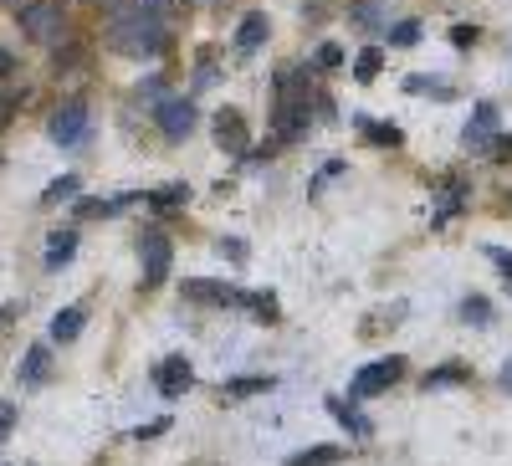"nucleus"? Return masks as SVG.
<instances>
[{
  "label": "nucleus",
  "mask_w": 512,
  "mask_h": 466,
  "mask_svg": "<svg viewBox=\"0 0 512 466\" xmlns=\"http://www.w3.org/2000/svg\"><path fill=\"white\" fill-rule=\"evenodd\" d=\"M108 16V47L123 57H154L164 47V21H154L139 0H118Z\"/></svg>",
  "instance_id": "f257e3e1"
},
{
  "label": "nucleus",
  "mask_w": 512,
  "mask_h": 466,
  "mask_svg": "<svg viewBox=\"0 0 512 466\" xmlns=\"http://www.w3.org/2000/svg\"><path fill=\"white\" fill-rule=\"evenodd\" d=\"M21 36L26 41H41V47H52V41L67 36V6L62 0H31V6H21Z\"/></svg>",
  "instance_id": "f03ea898"
},
{
  "label": "nucleus",
  "mask_w": 512,
  "mask_h": 466,
  "mask_svg": "<svg viewBox=\"0 0 512 466\" xmlns=\"http://www.w3.org/2000/svg\"><path fill=\"white\" fill-rule=\"evenodd\" d=\"M400 374H405V364H400V359H374V364H364V369L354 374V385H349V400H369V395H384V390H390Z\"/></svg>",
  "instance_id": "7ed1b4c3"
},
{
  "label": "nucleus",
  "mask_w": 512,
  "mask_h": 466,
  "mask_svg": "<svg viewBox=\"0 0 512 466\" xmlns=\"http://www.w3.org/2000/svg\"><path fill=\"white\" fill-rule=\"evenodd\" d=\"M47 129H52V139H57L62 149H77L82 139H88V108H82V103H62V108L52 113Z\"/></svg>",
  "instance_id": "20e7f679"
},
{
  "label": "nucleus",
  "mask_w": 512,
  "mask_h": 466,
  "mask_svg": "<svg viewBox=\"0 0 512 466\" xmlns=\"http://www.w3.org/2000/svg\"><path fill=\"white\" fill-rule=\"evenodd\" d=\"M139 257H144V287H159L169 277V257H175V246H169L164 231H149L139 241Z\"/></svg>",
  "instance_id": "39448f33"
},
{
  "label": "nucleus",
  "mask_w": 512,
  "mask_h": 466,
  "mask_svg": "<svg viewBox=\"0 0 512 466\" xmlns=\"http://www.w3.org/2000/svg\"><path fill=\"white\" fill-rule=\"evenodd\" d=\"M308 129V93L303 98H292V93H282V103H277V118H272V134L282 139V144H292L297 134Z\"/></svg>",
  "instance_id": "423d86ee"
},
{
  "label": "nucleus",
  "mask_w": 512,
  "mask_h": 466,
  "mask_svg": "<svg viewBox=\"0 0 512 466\" xmlns=\"http://www.w3.org/2000/svg\"><path fill=\"white\" fill-rule=\"evenodd\" d=\"M154 385H159V395H185L190 385H195V369L185 364V354H169V359H159L154 364Z\"/></svg>",
  "instance_id": "0eeeda50"
},
{
  "label": "nucleus",
  "mask_w": 512,
  "mask_h": 466,
  "mask_svg": "<svg viewBox=\"0 0 512 466\" xmlns=\"http://www.w3.org/2000/svg\"><path fill=\"white\" fill-rule=\"evenodd\" d=\"M159 129H164V139H185L195 129V103L190 98H159Z\"/></svg>",
  "instance_id": "6e6552de"
},
{
  "label": "nucleus",
  "mask_w": 512,
  "mask_h": 466,
  "mask_svg": "<svg viewBox=\"0 0 512 466\" xmlns=\"http://www.w3.org/2000/svg\"><path fill=\"white\" fill-rule=\"evenodd\" d=\"M185 298H190V303H210V308H236V303H246L236 287H226V282H210V277L185 282Z\"/></svg>",
  "instance_id": "1a4fd4ad"
},
{
  "label": "nucleus",
  "mask_w": 512,
  "mask_h": 466,
  "mask_svg": "<svg viewBox=\"0 0 512 466\" xmlns=\"http://www.w3.org/2000/svg\"><path fill=\"white\" fill-rule=\"evenodd\" d=\"M216 144L231 149V154L246 149V118H241L236 108H221V113H216Z\"/></svg>",
  "instance_id": "9d476101"
},
{
  "label": "nucleus",
  "mask_w": 512,
  "mask_h": 466,
  "mask_svg": "<svg viewBox=\"0 0 512 466\" xmlns=\"http://www.w3.org/2000/svg\"><path fill=\"white\" fill-rule=\"evenodd\" d=\"M492 134H497V108H492V103H482V108H477V118L466 123V134H461V139H466V149H487V139H492Z\"/></svg>",
  "instance_id": "9b49d317"
},
{
  "label": "nucleus",
  "mask_w": 512,
  "mask_h": 466,
  "mask_svg": "<svg viewBox=\"0 0 512 466\" xmlns=\"http://www.w3.org/2000/svg\"><path fill=\"white\" fill-rule=\"evenodd\" d=\"M47 369H52V349H47V344H31L26 359H21V385H41V379H47Z\"/></svg>",
  "instance_id": "f8f14e48"
},
{
  "label": "nucleus",
  "mask_w": 512,
  "mask_h": 466,
  "mask_svg": "<svg viewBox=\"0 0 512 466\" xmlns=\"http://www.w3.org/2000/svg\"><path fill=\"white\" fill-rule=\"evenodd\" d=\"M72 257H77V231H57L47 241V272H62Z\"/></svg>",
  "instance_id": "ddd939ff"
},
{
  "label": "nucleus",
  "mask_w": 512,
  "mask_h": 466,
  "mask_svg": "<svg viewBox=\"0 0 512 466\" xmlns=\"http://www.w3.org/2000/svg\"><path fill=\"white\" fill-rule=\"evenodd\" d=\"M262 41H267V16L251 11V16L241 21V31H236V47H241V52H256Z\"/></svg>",
  "instance_id": "4468645a"
},
{
  "label": "nucleus",
  "mask_w": 512,
  "mask_h": 466,
  "mask_svg": "<svg viewBox=\"0 0 512 466\" xmlns=\"http://www.w3.org/2000/svg\"><path fill=\"white\" fill-rule=\"evenodd\" d=\"M82 323H88V313H82V308H67V313L52 318V338H57V344H72V338L82 333Z\"/></svg>",
  "instance_id": "2eb2a0df"
},
{
  "label": "nucleus",
  "mask_w": 512,
  "mask_h": 466,
  "mask_svg": "<svg viewBox=\"0 0 512 466\" xmlns=\"http://www.w3.org/2000/svg\"><path fill=\"white\" fill-rule=\"evenodd\" d=\"M333 461H344V451H338V446H308V451H297L287 466H333Z\"/></svg>",
  "instance_id": "dca6fc26"
},
{
  "label": "nucleus",
  "mask_w": 512,
  "mask_h": 466,
  "mask_svg": "<svg viewBox=\"0 0 512 466\" xmlns=\"http://www.w3.org/2000/svg\"><path fill=\"white\" fill-rule=\"evenodd\" d=\"M333 415H338V420H344V426H349V431H354L359 441H364V436L374 431V426H369V420H364V415H359L354 405H344V400H333Z\"/></svg>",
  "instance_id": "f3484780"
},
{
  "label": "nucleus",
  "mask_w": 512,
  "mask_h": 466,
  "mask_svg": "<svg viewBox=\"0 0 512 466\" xmlns=\"http://www.w3.org/2000/svg\"><path fill=\"white\" fill-rule=\"evenodd\" d=\"M451 379H466V369H461V364H441V369H431V374H425V390H441V385H451Z\"/></svg>",
  "instance_id": "a211bd4d"
},
{
  "label": "nucleus",
  "mask_w": 512,
  "mask_h": 466,
  "mask_svg": "<svg viewBox=\"0 0 512 466\" xmlns=\"http://www.w3.org/2000/svg\"><path fill=\"white\" fill-rule=\"evenodd\" d=\"M185 200H190V185L180 180V185H169V190H159V195H154V210H169V205H185Z\"/></svg>",
  "instance_id": "6ab92c4d"
},
{
  "label": "nucleus",
  "mask_w": 512,
  "mask_h": 466,
  "mask_svg": "<svg viewBox=\"0 0 512 466\" xmlns=\"http://www.w3.org/2000/svg\"><path fill=\"white\" fill-rule=\"evenodd\" d=\"M364 129H369V139H374V144H390V149L405 139V134L395 129V123H364Z\"/></svg>",
  "instance_id": "aec40b11"
},
{
  "label": "nucleus",
  "mask_w": 512,
  "mask_h": 466,
  "mask_svg": "<svg viewBox=\"0 0 512 466\" xmlns=\"http://www.w3.org/2000/svg\"><path fill=\"white\" fill-rule=\"evenodd\" d=\"M461 318H466V323H492L487 298H466V303H461Z\"/></svg>",
  "instance_id": "412c9836"
},
{
  "label": "nucleus",
  "mask_w": 512,
  "mask_h": 466,
  "mask_svg": "<svg viewBox=\"0 0 512 466\" xmlns=\"http://www.w3.org/2000/svg\"><path fill=\"white\" fill-rule=\"evenodd\" d=\"M246 303H251V313H256V318H267V323L277 318V298H272V292H251Z\"/></svg>",
  "instance_id": "4be33fe9"
},
{
  "label": "nucleus",
  "mask_w": 512,
  "mask_h": 466,
  "mask_svg": "<svg viewBox=\"0 0 512 466\" xmlns=\"http://www.w3.org/2000/svg\"><path fill=\"white\" fill-rule=\"evenodd\" d=\"M67 195H77V175H62L47 195H41V200H47V205H57V200H67Z\"/></svg>",
  "instance_id": "5701e85b"
},
{
  "label": "nucleus",
  "mask_w": 512,
  "mask_h": 466,
  "mask_svg": "<svg viewBox=\"0 0 512 466\" xmlns=\"http://www.w3.org/2000/svg\"><path fill=\"white\" fill-rule=\"evenodd\" d=\"M354 16H359V26H364V31H379V21H384V16H379V0H364V6H359Z\"/></svg>",
  "instance_id": "b1692460"
},
{
  "label": "nucleus",
  "mask_w": 512,
  "mask_h": 466,
  "mask_svg": "<svg viewBox=\"0 0 512 466\" xmlns=\"http://www.w3.org/2000/svg\"><path fill=\"white\" fill-rule=\"evenodd\" d=\"M272 390V379H236L231 395H267Z\"/></svg>",
  "instance_id": "393cba45"
},
{
  "label": "nucleus",
  "mask_w": 512,
  "mask_h": 466,
  "mask_svg": "<svg viewBox=\"0 0 512 466\" xmlns=\"http://www.w3.org/2000/svg\"><path fill=\"white\" fill-rule=\"evenodd\" d=\"M139 6H144L154 21H164V26H169V16H175V0H139Z\"/></svg>",
  "instance_id": "a878e982"
},
{
  "label": "nucleus",
  "mask_w": 512,
  "mask_h": 466,
  "mask_svg": "<svg viewBox=\"0 0 512 466\" xmlns=\"http://www.w3.org/2000/svg\"><path fill=\"white\" fill-rule=\"evenodd\" d=\"M123 200H82L77 205V216H108V210H118Z\"/></svg>",
  "instance_id": "bb28decb"
},
{
  "label": "nucleus",
  "mask_w": 512,
  "mask_h": 466,
  "mask_svg": "<svg viewBox=\"0 0 512 466\" xmlns=\"http://www.w3.org/2000/svg\"><path fill=\"white\" fill-rule=\"evenodd\" d=\"M318 67H344V47H333V41H323V47H318Z\"/></svg>",
  "instance_id": "cd10ccee"
},
{
  "label": "nucleus",
  "mask_w": 512,
  "mask_h": 466,
  "mask_svg": "<svg viewBox=\"0 0 512 466\" xmlns=\"http://www.w3.org/2000/svg\"><path fill=\"white\" fill-rule=\"evenodd\" d=\"M11 426H16V405H11V400H0V441L11 436Z\"/></svg>",
  "instance_id": "c85d7f7f"
},
{
  "label": "nucleus",
  "mask_w": 512,
  "mask_h": 466,
  "mask_svg": "<svg viewBox=\"0 0 512 466\" xmlns=\"http://www.w3.org/2000/svg\"><path fill=\"white\" fill-rule=\"evenodd\" d=\"M21 108V98L16 93H6V98H0V129H6V123H11V113Z\"/></svg>",
  "instance_id": "c756f323"
},
{
  "label": "nucleus",
  "mask_w": 512,
  "mask_h": 466,
  "mask_svg": "<svg viewBox=\"0 0 512 466\" xmlns=\"http://www.w3.org/2000/svg\"><path fill=\"white\" fill-rule=\"evenodd\" d=\"M374 72H379V52H364V57H359V77L369 82Z\"/></svg>",
  "instance_id": "7c9ffc66"
},
{
  "label": "nucleus",
  "mask_w": 512,
  "mask_h": 466,
  "mask_svg": "<svg viewBox=\"0 0 512 466\" xmlns=\"http://www.w3.org/2000/svg\"><path fill=\"white\" fill-rule=\"evenodd\" d=\"M492 262H497V272H502L507 287H512V251H492Z\"/></svg>",
  "instance_id": "2f4dec72"
},
{
  "label": "nucleus",
  "mask_w": 512,
  "mask_h": 466,
  "mask_svg": "<svg viewBox=\"0 0 512 466\" xmlns=\"http://www.w3.org/2000/svg\"><path fill=\"white\" fill-rule=\"evenodd\" d=\"M420 36V26L415 21H405V26H395V41H400V47H410V41Z\"/></svg>",
  "instance_id": "473e14b6"
},
{
  "label": "nucleus",
  "mask_w": 512,
  "mask_h": 466,
  "mask_svg": "<svg viewBox=\"0 0 512 466\" xmlns=\"http://www.w3.org/2000/svg\"><path fill=\"white\" fill-rule=\"evenodd\" d=\"M451 41H456V47H472L477 31H472V26H456V31H451Z\"/></svg>",
  "instance_id": "72a5a7b5"
},
{
  "label": "nucleus",
  "mask_w": 512,
  "mask_h": 466,
  "mask_svg": "<svg viewBox=\"0 0 512 466\" xmlns=\"http://www.w3.org/2000/svg\"><path fill=\"white\" fill-rule=\"evenodd\" d=\"M169 426H175V420H149V426H139V441H144V436H159V431H169Z\"/></svg>",
  "instance_id": "f704fd0d"
},
{
  "label": "nucleus",
  "mask_w": 512,
  "mask_h": 466,
  "mask_svg": "<svg viewBox=\"0 0 512 466\" xmlns=\"http://www.w3.org/2000/svg\"><path fill=\"white\" fill-rule=\"evenodd\" d=\"M11 72H16V57H11L6 47H0V77H11Z\"/></svg>",
  "instance_id": "c9c22d12"
},
{
  "label": "nucleus",
  "mask_w": 512,
  "mask_h": 466,
  "mask_svg": "<svg viewBox=\"0 0 512 466\" xmlns=\"http://www.w3.org/2000/svg\"><path fill=\"white\" fill-rule=\"evenodd\" d=\"M0 6H11V11H21V6H31V0H0Z\"/></svg>",
  "instance_id": "e433bc0d"
},
{
  "label": "nucleus",
  "mask_w": 512,
  "mask_h": 466,
  "mask_svg": "<svg viewBox=\"0 0 512 466\" xmlns=\"http://www.w3.org/2000/svg\"><path fill=\"white\" fill-rule=\"evenodd\" d=\"M502 390H512V364L502 369Z\"/></svg>",
  "instance_id": "4c0bfd02"
},
{
  "label": "nucleus",
  "mask_w": 512,
  "mask_h": 466,
  "mask_svg": "<svg viewBox=\"0 0 512 466\" xmlns=\"http://www.w3.org/2000/svg\"><path fill=\"white\" fill-rule=\"evenodd\" d=\"M88 6H103V11H113V6H118V0H88Z\"/></svg>",
  "instance_id": "58836bf2"
}]
</instances>
